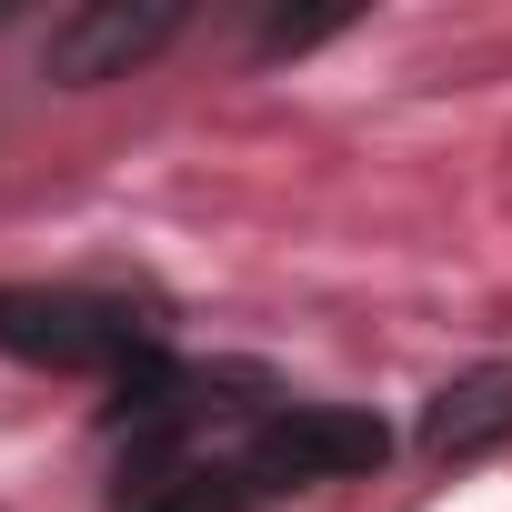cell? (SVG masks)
I'll return each mask as SVG.
<instances>
[{"instance_id": "cell-2", "label": "cell", "mask_w": 512, "mask_h": 512, "mask_svg": "<svg viewBox=\"0 0 512 512\" xmlns=\"http://www.w3.org/2000/svg\"><path fill=\"white\" fill-rule=\"evenodd\" d=\"M382 452H392V432L372 412H352V402H282V412H262L241 472L272 482V492H302V482H352Z\"/></svg>"}, {"instance_id": "cell-4", "label": "cell", "mask_w": 512, "mask_h": 512, "mask_svg": "<svg viewBox=\"0 0 512 512\" xmlns=\"http://www.w3.org/2000/svg\"><path fill=\"white\" fill-rule=\"evenodd\" d=\"M512 442V362H472L422 402V462H482Z\"/></svg>"}, {"instance_id": "cell-3", "label": "cell", "mask_w": 512, "mask_h": 512, "mask_svg": "<svg viewBox=\"0 0 512 512\" xmlns=\"http://www.w3.org/2000/svg\"><path fill=\"white\" fill-rule=\"evenodd\" d=\"M181 41V0H81V11L51 21L41 41V71L61 91H101V81H131L151 51Z\"/></svg>"}, {"instance_id": "cell-6", "label": "cell", "mask_w": 512, "mask_h": 512, "mask_svg": "<svg viewBox=\"0 0 512 512\" xmlns=\"http://www.w3.org/2000/svg\"><path fill=\"white\" fill-rule=\"evenodd\" d=\"M0 11H11V0H0Z\"/></svg>"}, {"instance_id": "cell-5", "label": "cell", "mask_w": 512, "mask_h": 512, "mask_svg": "<svg viewBox=\"0 0 512 512\" xmlns=\"http://www.w3.org/2000/svg\"><path fill=\"white\" fill-rule=\"evenodd\" d=\"M241 482L251 472H221L201 452H171V462H141V482H131L121 512H241Z\"/></svg>"}, {"instance_id": "cell-1", "label": "cell", "mask_w": 512, "mask_h": 512, "mask_svg": "<svg viewBox=\"0 0 512 512\" xmlns=\"http://www.w3.org/2000/svg\"><path fill=\"white\" fill-rule=\"evenodd\" d=\"M0 352L41 372H131L151 352V322L111 292H51V282H0Z\"/></svg>"}]
</instances>
